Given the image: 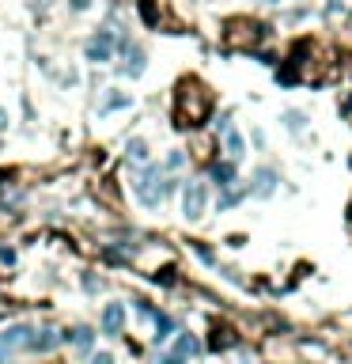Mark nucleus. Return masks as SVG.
I'll list each match as a JSON object with an SVG mask.
<instances>
[{
	"label": "nucleus",
	"instance_id": "nucleus-1",
	"mask_svg": "<svg viewBox=\"0 0 352 364\" xmlns=\"http://www.w3.org/2000/svg\"><path fill=\"white\" fill-rule=\"evenodd\" d=\"M167 190H171V182H163L159 167H148L144 175H140V182H137V197H140V202H144L148 209H156Z\"/></svg>",
	"mask_w": 352,
	"mask_h": 364
},
{
	"label": "nucleus",
	"instance_id": "nucleus-8",
	"mask_svg": "<svg viewBox=\"0 0 352 364\" xmlns=\"http://www.w3.org/2000/svg\"><path fill=\"white\" fill-rule=\"evenodd\" d=\"M193 353H201V341H197L193 334H178V341H174V357H193Z\"/></svg>",
	"mask_w": 352,
	"mask_h": 364
},
{
	"label": "nucleus",
	"instance_id": "nucleus-20",
	"mask_svg": "<svg viewBox=\"0 0 352 364\" xmlns=\"http://www.w3.org/2000/svg\"><path fill=\"white\" fill-rule=\"evenodd\" d=\"M163 364H182V357H174V353H171V357H163Z\"/></svg>",
	"mask_w": 352,
	"mask_h": 364
},
{
	"label": "nucleus",
	"instance_id": "nucleus-21",
	"mask_svg": "<svg viewBox=\"0 0 352 364\" xmlns=\"http://www.w3.org/2000/svg\"><path fill=\"white\" fill-rule=\"evenodd\" d=\"M0 126H4V110H0Z\"/></svg>",
	"mask_w": 352,
	"mask_h": 364
},
{
	"label": "nucleus",
	"instance_id": "nucleus-9",
	"mask_svg": "<svg viewBox=\"0 0 352 364\" xmlns=\"http://www.w3.org/2000/svg\"><path fill=\"white\" fill-rule=\"evenodd\" d=\"M224 140H227V156H231V163L243 160V137H239L235 129L227 126V121H224Z\"/></svg>",
	"mask_w": 352,
	"mask_h": 364
},
{
	"label": "nucleus",
	"instance_id": "nucleus-2",
	"mask_svg": "<svg viewBox=\"0 0 352 364\" xmlns=\"http://www.w3.org/2000/svg\"><path fill=\"white\" fill-rule=\"evenodd\" d=\"M205 202H208L205 186L201 182H186V190H182V213H186V220L205 216Z\"/></svg>",
	"mask_w": 352,
	"mask_h": 364
},
{
	"label": "nucleus",
	"instance_id": "nucleus-18",
	"mask_svg": "<svg viewBox=\"0 0 352 364\" xmlns=\"http://www.w3.org/2000/svg\"><path fill=\"white\" fill-rule=\"evenodd\" d=\"M0 262H4V266H12V262H16V250L4 247V250H0Z\"/></svg>",
	"mask_w": 352,
	"mask_h": 364
},
{
	"label": "nucleus",
	"instance_id": "nucleus-5",
	"mask_svg": "<svg viewBox=\"0 0 352 364\" xmlns=\"http://www.w3.org/2000/svg\"><path fill=\"white\" fill-rule=\"evenodd\" d=\"M110 46H114V42H110V35L103 31L98 38H91V42H87V61H95V65L110 61Z\"/></svg>",
	"mask_w": 352,
	"mask_h": 364
},
{
	"label": "nucleus",
	"instance_id": "nucleus-15",
	"mask_svg": "<svg viewBox=\"0 0 352 364\" xmlns=\"http://www.w3.org/2000/svg\"><path fill=\"white\" fill-rule=\"evenodd\" d=\"M284 121H288V129H303V114H300V110H288Z\"/></svg>",
	"mask_w": 352,
	"mask_h": 364
},
{
	"label": "nucleus",
	"instance_id": "nucleus-16",
	"mask_svg": "<svg viewBox=\"0 0 352 364\" xmlns=\"http://www.w3.org/2000/svg\"><path fill=\"white\" fill-rule=\"evenodd\" d=\"M129 156H133V160H144V156H148L144 140H133V145H129Z\"/></svg>",
	"mask_w": 352,
	"mask_h": 364
},
{
	"label": "nucleus",
	"instance_id": "nucleus-13",
	"mask_svg": "<svg viewBox=\"0 0 352 364\" xmlns=\"http://www.w3.org/2000/svg\"><path fill=\"white\" fill-rule=\"evenodd\" d=\"M129 57H133V61L125 65V72H133V76H137V72H144V53H140V50H133Z\"/></svg>",
	"mask_w": 352,
	"mask_h": 364
},
{
	"label": "nucleus",
	"instance_id": "nucleus-12",
	"mask_svg": "<svg viewBox=\"0 0 352 364\" xmlns=\"http://www.w3.org/2000/svg\"><path fill=\"white\" fill-rule=\"evenodd\" d=\"M246 194H250V186H243V190H231V194H224V197H220V209H231V205H239Z\"/></svg>",
	"mask_w": 352,
	"mask_h": 364
},
{
	"label": "nucleus",
	"instance_id": "nucleus-11",
	"mask_svg": "<svg viewBox=\"0 0 352 364\" xmlns=\"http://www.w3.org/2000/svg\"><path fill=\"white\" fill-rule=\"evenodd\" d=\"M61 341H72V346L87 349V346H91V330H87V326H76L72 334H61Z\"/></svg>",
	"mask_w": 352,
	"mask_h": 364
},
{
	"label": "nucleus",
	"instance_id": "nucleus-17",
	"mask_svg": "<svg viewBox=\"0 0 352 364\" xmlns=\"http://www.w3.org/2000/svg\"><path fill=\"white\" fill-rule=\"evenodd\" d=\"M87 364H114V357H110V353H95V357L87 360Z\"/></svg>",
	"mask_w": 352,
	"mask_h": 364
},
{
	"label": "nucleus",
	"instance_id": "nucleus-7",
	"mask_svg": "<svg viewBox=\"0 0 352 364\" xmlns=\"http://www.w3.org/2000/svg\"><path fill=\"white\" fill-rule=\"evenodd\" d=\"M212 182L220 186V190L235 186V163H216V167H212Z\"/></svg>",
	"mask_w": 352,
	"mask_h": 364
},
{
	"label": "nucleus",
	"instance_id": "nucleus-10",
	"mask_svg": "<svg viewBox=\"0 0 352 364\" xmlns=\"http://www.w3.org/2000/svg\"><path fill=\"white\" fill-rule=\"evenodd\" d=\"M152 319H156V341H167L171 338V330H174V319L171 315H152Z\"/></svg>",
	"mask_w": 352,
	"mask_h": 364
},
{
	"label": "nucleus",
	"instance_id": "nucleus-4",
	"mask_svg": "<svg viewBox=\"0 0 352 364\" xmlns=\"http://www.w3.org/2000/svg\"><path fill=\"white\" fill-rule=\"evenodd\" d=\"M57 341H61L57 330H38V334H27L23 346H27V349H35V353H50L53 346H57Z\"/></svg>",
	"mask_w": 352,
	"mask_h": 364
},
{
	"label": "nucleus",
	"instance_id": "nucleus-3",
	"mask_svg": "<svg viewBox=\"0 0 352 364\" xmlns=\"http://www.w3.org/2000/svg\"><path fill=\"white\" fill-rule=\"evenodd\" d=\"M122 323H125V307L122 304H106L103 315H98V330L114 338V334H122Z\"/></svg>",
	"mask_w": 352,
	"mask_h": 364
},
{
	"label": "nucleus",
	"instance_id": "nucleus-6",
	"mask_svg": "<svg viewBox=\"0 0 352 364\" xmlns=\"http://www.w3.org/2000/svg\"><path fill=\"white\" fill-rule=\"evenodd\" d=\"M273 190H277V171L261 167V171L254 175V194H258V197H269Z\"/></svg>",
	"mask_w": 352,
	"mask_h": 364
},
{
	"label": "nucleus",
	"instance_id": "nucleus-14",
	"mask_svg": "<svg viewBox=\"0 0 352 364\" xmlns=\"http://www.w3.org/2000/svg\"><path fill=\"white\" fill-rule=\"evenodd\" d=\"M118 106H129V95H106L103 114H106V110H118Z\"/></svg>",
	"mask_w": 352,
	"mask_h": 364
},
{
	"label": "nucleus",
	"instance_id": "nucleus-19",
	"mask_svg": "<svg viewBox=\"0 0 352 364\" xmlns=\"http://www.w3.org/2000/svg\"><path fill=\"white\" fill-rule=\"evenodd\" d=\"M227 341H231V338H224V334H220V330H216V338H212V349H224Z\"/></svg>",
	"mask_w": 352,
	"mask_h": 364
}]
</instances>
